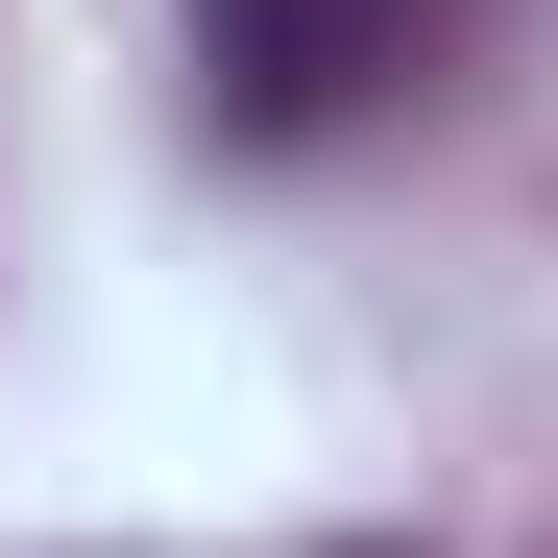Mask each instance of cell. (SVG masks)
I'll return each instance as SVG.
<instances>
[{"instance_id": "2", "label": "cell", "mask_w": 558, "mask_h": 558, "mask_svg": "<svg viewBox=\"0 0 558 558\" xmlns=\"http://www.w3.org/2000/svg\"><path fill=\"white\" fill-rule=\"evenodd\" d=\"M316 558H389V534H316Z\"/></svg>"}, {"instance_id": "1", "label": "cell", "mask_w": 558, "mask_h": 558, "mask_svg": "<svg viewBox=\"0 0 558 558\" xmlns=\"http://www.w3.org/2000/svg\"><path fill=\"white\" fill-rule=\"evenodd\" d=\"M486 0H195V98L219 146H364L389 98H437Z\"/></svg>"}]
</instances>
